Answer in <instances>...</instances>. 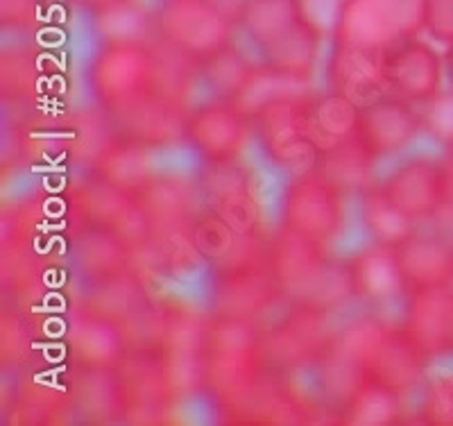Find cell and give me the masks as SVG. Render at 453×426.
Here are the masks:
<instances>
[{
  "instance_id": "7c38bea8",
  "label": "cell",
  "mask_w": 453,
  "mask_h": 426,
  "mask_svg": "<svg viewBox=\"0 0 453 426\" xmlns=\"http://www.w3.org/2000/svg\"><path fill=\"white\" fill-rule=\"evenodd\" d=\"M345 273L349 279L351 298L367 304H390L406 295L395 247L370 243L347 259Z\"/></svg>"
},
{
  "instance_id": "30bf717a",
  "label": "cell",
  "mask_w": 453,
  "mask_h": 426,
  "mask_svg": "<svg viewBox=\"0 0 453 426\" xmlns=\"http://www.w3.org/2000/svg\"><path fill=\"white\" fill-rule=\"evenodd\" d=\"M399 329L428 360L453 356L451 288H431L403 295Z\"/></svg>"
},
{
  "instance_id": "277c9868",
  "label": "cell",
  "mask_w": 453,
  "mask_h": 426,
  "mask_svg": "<svg viewBox=\"0 0 453 426\" xmlns=\"http://www.w3.org/2000/svg\"><path fill=\"white\" fill-rule=\"evenodd\" d=\"M236 30L238 7L225 0H161L155 10L157 39L197 68L236 46Z\"/></svg>"
},
{
  "instance_id": "6da1fadb",
  "label": "cell",
  "mask_w": 453,
  "mask_h": 426,
  "mask_svg": "<svg viewBox=\"0 0 453 426\" xmlns=\"http://www.w3.org/2000/svg\"><path fill=\"white\" fill-rule=\"evenodd\" d=\"M180 55L143 42H103L88 64L93 98L129 136L161 143L184 132L191 112Z\"/></svg>"
},
{
  "instance_id": "52a82bcc",
  "label": "cell",
  "mask_w": 453,
  "mask_h": 426,
  "mask_svg": "<svg viewBox=\"0 0 453 426\" xmlns=\"http://www.w3.org/2000/svg\"><path fill=\"white\" fill-rule=\"evenodd\" d=\"M383 93L426 107L447 91L444 57L431 39L412 36L381 55Z\"/></svg>"
},
{
  "instance_id": "f546056e",
  "label": "cell",
  "mask_w": 453,
  "mask_h": 426,
  "mask_svg": "<svg viewBox=\"0 0 453 426\" xmlns=\"http://www.w3.org/2000/svg\"><path fill=\"white\" fill-rule=\"evenodd\" d=\"M447 148H453V132H451V136L447 139Z\"/></svg>"
},
{
  "instance_id": "603a6c76",
  "label": "cell",
  "mask_w": 453,
  "mask_h": 426,
  "mask_svg": "<svg viewBox=\"0 0 453 426\" xmlns=\"http://www.w3.org/2000/svg\"><path fill=\"white\" fill-rule=\"evenodd\" d=\"M424 420L453 424V370L431 376L424 385Z\"/></svg>"
},
{
  "instance_id": "4316f807",
  "label": "cell",
  "mask_w": 453,
  "mask_h": 426,
  "mask_svg": "<svg viewBox=\"0 0 453 426\" xmlns=\"http://www.w3.org/2000/svg\"><path fill=\"white\" fill-rule=\"evenodd\" d=\"M442 193H444V211L453 213V148L442 152Z\"/></svg>"
},
{
  "instance_id": "484cf974",
  "label": "cell",
  "mask_w": 453,
  "mask_h": 426,
  "mask_svg": "<svg viewBox=\"0 0 453 426\" xmlns=\"http://www.w3.org/2000/svg\"><path fill=\"white\" fill-rule=\"evenodd\" d=\"M342 3L345 0H302V10H304V16L309 19L311 26L318 27L329 39L331 30L338 21Z\"/></svg>"
},
{
  "instance_id": "2e32d148",
  "label": "cell",
  "mask_w": 453,
  "mask_h": 426,
  "mask_svg": "<svg viewBox=\"0 0 453 426\" xmlns=\"http://www.w3.org/2000/svg\"><path fill=\"white\" fill-rule=\"evenodd\" d=\"M216 170L209 182V202L216 216L236 231H250L257 221V202H254V182L248 173L242 175L238 164L211 166Z\"/></svg>"
},
{
  "instance_id": "ffe728a7",
  "label": "cell",
  "mask_w": 453,
  "mask_h": 426,
  "mask_svg": "<svg viewBox=\"0 0 453 426\" xmlns=\"http://www.w3.org/2000/svg\"><path fill=\"white\" fill-rule=\"evenodd\" d=\"M318 166L325 170L331 180L338 182L347 193H363L374 184V166L376 161L372 159L370 154L363 150L358 139H349L345 143L331 145V148L322 150L319 154Z\"/></svg>"
},
{
  "instance_id": "5bb4252c",
  "label": "cell",
  "mask_w": 453,
  "mask_h": 426,
  "mask_svg": "<svg viewBox=\"0 0 453 426\" xmlns=\"http://www.w3.org/2000/svg\"><path fill=\"white\" fill-rule=\"evenodd\" d=\"M309 19L302 10V0H241L238 3V30L242 32L252 52L268 48L281 36Z\"/></svg>"
},
{
  "instance_id": "d6986e66",
  "label": "cell",
  "mask_w": 453,
  "mask_h": 426,
  "mask_svg": "<svg viewBox=\"0 0 453 426\" xmlns=\"http://www.w3.org/2000/svg\"><path fill=\"white\" fill-rule=\"evenodd\" d=\"M358 107L361 105H356L354 100L329 91V89H325L322 93H315L311 119H313L315 139H318L319 150L354 139L356 123H358Z\"/></svg>"
},
{
  "instance_id": "7402d4cb",
  "label": "cell",
  "mask_w": 453,
  "mask_h": 426,
  "mask_svg": "<svg viewBox=\"0 0 453 426\" xmlns=\"http://www.w3.org/2000/svg\"><path fill=\"white\" fill-rule=\"evenodd\" d=\"M396 408H399V395L383 385L365 383L351 397V420L358 424H383L388 420H395Z\"/></svg>"
},
{
  "instance_id": "9a60e30c",
  "label": "cell",
  "mask_w": 453,
  "mask_h": 426,
  "mask_svg": "<svg viewBox=\"0 0 453 426\" xmlns=\"http://www.w3.org/2000/svg\"><path fill=\"white\" fill-rule=\"evenodd\" d=\"M274 283L277 279H274L270 266L263 270V266H257L252 261L234 263L218 279L216 298L222 306V314H226L229 318H250L257 311L265 308Z\"/></svg>"
},
{
  "instance_id": "f1b7e54d",
  "label": "cell",
  "mask_w": 453,
  "mask_h": 426,
  "mask_svg": "<svg viewBox=\"0 0 453 426\" xmlns=\"http://www.w3.org/2000/svg\"><path fill=\"white\" fill-rule=\"evenodd\" d=\"M82 3H84V5H87V7H93V5H98L100 0H82Z\"/></svg>"
},
{
  "instance_id": "ac0fdd59",
  "label": "cell",
  "mask_w": 453,
  "mask_h": 426,
  "mask_svg": "<svg viewBox=\"0 0 453 426\" xmlns=\"http://www.w3.org/2000/svg\"><path fill=\"white\" fill-rule=\"evenodd\" d=\"M358 222L367 234L370 243L386 247H396L403 238H408L418 229V222H412L406 213L396 209L379 189L372 184L363 193H358Z\"/></svg>"
},
{
  "instance_id": "8fae6325",
  "label": "cell",
  "mask_w": 453,
  "mask_h": 426,
  "mask_svg": "<svg viewBox=\"0 0 453 426\" xmlns=\"http://www.w3.org/2000/svg\"><path fill=\"white\" fill-rule=\"evenodd\" d=\"M406 293L447 288L453 279V243L438 231L415 229L395 247Z\"/></svg>"
},
{
  "instance_id": "cb8c5ba5",
  "label": "cell",
  "mask_w": 453,
  "mask_h": 426,
  "mask_svg": "<svg viewBox=\"0 0 453 426\" xmlns=\"http://www.w3.org/2000/svg\"><path fill=\"white\" fill-rule=\"evenodd\" d=\"M424 35L438 46L453 42V0H424Z\"/></svg>"
},
{
  "instance_id": "7a4b0ae2",
  "label": "cell",
  "mask_w": 453,
  "mask_h": 426,
  "mask_svg": "<svg viewBox=\"0 0 453 426\" xmlns=\"http://www.w3.org/2000/svg\"><path fill=\"white\" fill-rule=\"evenodd\" d=\"M313 96L306 87L279 84L252 112L263 161L283 175L318 166L322 150L311 119Z\"/></svg>"
},
{
  "instance_id": "83f0119b",
  "label": "cell",
  "mask_w": 453,
  "mask_h": 426,
  "mask_svg": "<svg viewBox=\"0 0 453 426\" xmlns=\"http://www.w3.org/2000/svg\"><path fill=\"white\" fill-rule=\"evenodd\" d=\"M444 80H447V91L453 96V42L444 46Z\"/></svg>"
},
{
  "instance_id": "d4e9b609",
  "label": "cell",
  "mask_w": 453,
  "mask_h": 426,
  "mask_svg": "<svg viewBox=\"0 0 453 426\" xmlns=\"http://www.w3.org/2000/svg\"><path fill=\"white\" fill-rule=\"evenodd\" d=\"M43 0H0V21L5 30H32L42 21Z\"/></svg>"
},
{
  "instance_id": "5b68a950",
  "label": "cell",
  "mask_w": 453,
  "mask_h": 426,
  "mask_svg": "<svg viewBox=\"0 0 453 426\" xmlns=\"http://www.w3.org/2000/svg\"><path fill=\"white\" fill-rule=\"evenodd\" d=\"M424 35V0H345L331 30L334 48L383 55Z\"/></svg>"
},
{
  "instance_id": "3957f363",
  "label": "cell",
  "mask_w": 453,
  "mask_h": 426,
  "mask_svg": "<svg viewBox=\"0 0 453 426\" xmlns=\"http://www.w3.org/2000/svg\"><path fill=\"white\" fill-rule=\"evenodd\" d=\"M279 227L302 241L329 247L349 222V193L319 166L286 175L277 202Z\"/></svg>"
},
{
  "instance_id": "8992f818",
  "label": "cell",
  "mask_w": 453,
  "mask_h": 426,
  "mask_svg": "<svg viewBox=\"0 0 453 426\" xmlns=\"http://www.w3.org/2000/svg\"><path fill=\"white\" fill-rule=\"evenodd\" d=\"M181 139L206 166L241 164L257 143L252 113L225 98L206 100L191 107Z\"/></svg>"
},
{
  "instance_id": "9c48e42d",
  "label": "cell",
  "mask_w": 453,
  "mask_h": 426,
  "mask_svg": "<svg viewBox=\"0 0 453 426\" xmlns=\"http://www.w3.org/2000/svg\"><path fill=\"white\" fill-rule=\"evenodd\" d=\"M383 196L412 222H426L444 211L442 154L415 152L396 161L381 180Z\"/></svg>"
},
{
  "instance_id": "ba28073f",
  "label": "cell",
  "mask_w": 453,
  "mask_h": 426,
  "mask_svg": "<svg viewBox=\"0 0 453 426\" xmlns=\"http://www.w3.org/2000/svg\"><path fill=\"white\" fill-rule=\"evenodd\" d=\"M424 132L422 107L390 93H381L358 107L356 139L376 164L406 152Z\"/></svg>"
},
{
  "instance_id": "e0dca14e",
  "label": "cell",
  "mask_w": 453,
  "mask_h": 426,
  "mask_svg": "<svg viewBox=\"0 0 453 426\" xmlns=\"http://www.w3.org/2000/svg\"><path fill=\"white\" fill-rule=\"evenodd\" d=\"M91 12L103 42H143L155 32V12L143 0H100Z\"/></svg>"
},
{
  "instance_id": "4fadbf2b",
  "label": "cell",
  "mask_w": 453,
  "mask_h": 426,
  "mask_svg": "<svg viewBox=\"0 0 453 426\" xmlns=\"http://www.w3.org/2000/svg\"><path fill=\"white\" fill-rule=\"evenodd\" d=\"M325 89L356 105H365L383 93L381 55L331 46L325 62Z\"/></svg>"
},
{
  "instance_id": "44dd1931",
  "label": "cell",
  "mask_w": 453,
  "mask_h": 426,
  "mask_svg": "<svg viewBox=\"0 0 453 426\" xmlns=\"http://www.w3.org/2000/svg\"><path fill=\"white\" fill-rule=\"evenodd\" d=\"M326 327L319 308L309 304L302 311L286 318L277 331V354L286 360H299L313 356L315 347H322Z\"/></svg>"
}]
</instances>
